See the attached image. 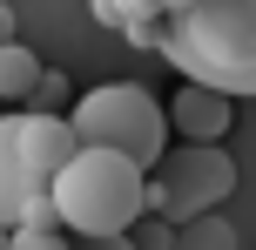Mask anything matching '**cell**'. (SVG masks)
<instances>
[{
	"mask_svg": "<svg viewBox=\"0 0 256 250\" xmlns=\"http://www.w3.org/2000/svg\"><path fill=\"white\" fill-rule=\"evenodd\" d=\"M102 27L162 54L182 81L256 95V0H88Z\"/></svg>",
	"mask_w": 256,
	"mask_h": 250,
	"instance_id": "cell-1",
	"label": "cell"
},
{
	"mask_svg": "<svg viewBox=\"0 0 256 250\" xmlns=\"http://www.w3.org/2000/svg\"><path fill=\"white\" fill-rule=\"evenodd\" d=\"M68 237H128L148 216V176L115 149H74L48 183Z\"/></svg>",
	"mask_w": 256,
	"mask_h": 250,
	"instance_id": "cell-2",
	"label": "cell"
},
{
	"mask_svg": "<svg viewBox=\"0 0 256 250\" xmlns=\"http://www.w3.org/2000/svg\"><path fill=\"white\" fill-rule=\"evenodd\" d=\"M68 129H74L81 149H115L142 176L168 156V115H162V102H155L142 81H102V88L74 95Z\"/></svg>",
	"mask_w": 256,
	"mask_h": 250,
	"instance_id": "cell-3",
	"label": "cell"
},
{
	"mask_svg": "<svg viewBox=\"0 0 256 250\" xmlns=\"http://www.w3.org/2000/svg\"><path fill=\"white\" fill-rule=\"evenodd\" d=\"M230 189H236V156L230 149L222 142H182L148 169V216L182 230L196 216H209L216 203H230Z\"/></svg>",
	"mask_w": 256,
	"mask_h": 250,
	"instance_id": "cell-4",
	"label": "cell"
},
{
	"mask_svg": "<svg viewBox=\"0 0 256 250\" xmlns=\"http://www.w3.org/2000/svg\"><path fill=\"white\" fill-rule=\"evenodd\" d=\"M162 115H168V135H182V142H222L230 122H236V95L202 88V81H182Z\"/></svg>",
	"mask_w": 256,
	"mask_h": 250,
	"instance_id": "cell-5",
	"label": "cell"
},
{
	"mask_svg": "<svg viewBox=\"0 0 256 250\" xmlns=\"http://www.w3.org/2000/svg\"><path fill=\"white\" fill-rule=\"evenodd\" d=\"M74 149L81 142H74V129H68V115H34V108L20 115V162H27V183L34 189H48Z\"/></svg>",
	"mask_w": 256,
	"mask_h": 250,
	"instance_id": "cell-6",
	"label": "cell"
},
{
	"mask_svg": "<svg viewBox=\"0 0 256 250\" xmlns=\"http://www.w3.org/2000/svg\"><path fill=\"white\" fill-rule=\"evenodd\" d=\"M27 196H34V183H27V162H20V115H0V230L20 223Z\"/></svg>",
	"mask_w": 256,
	"mask_h": 250,
	"instance_id": "cell-7",
	"label": "cell"
},
{
	"mask_svg": "<svg viewBox=\"0 0 256 250\" xmlns=\"http://www.w3.org/2000/svg\"><path fill=\"white\" fill-rule=\"evenodd\" d=\"M34 81H40V61H34V48L7 41V48H0V102H27V95H34Z\"/></svg>",
	"mask_w": 256,
	"mask_h": 250,
	"instance_id": "cell-8",
	"label": "cell"
},
{
	"mask_svg": "<svg viewBox=\"0 0 256 250\" xmlns=\"http://www.w3.org/2000/svg\"><path fill=\"white\" fill-rule=\"evenodd\" d=\"M176 250H236V230L222 223L216 210H209V216H196V223H182V230H176Z\"/></svg>",
	"mask_w": 256,
	"mask_h": 250,
	"instance_id": "cell-9",
	"label": "cell"
},
{
	"mask_svg": "<svg viewBox=\"0 0 256 250\" xmlns=\"http://www.w3.org/2000/svg\"><path fill=\"white\" fill-rule=\"evenodd\" d=\"M27 108H34V115H68V108H74V88H68V75H54V68H40L34 95H27Z\"/></svg>",
	"mask_w": 256,
	"mask_h": 250,
	"instance_id": "cell-10",
	"label": "cell"
},
{
	"mask_svg": "<svg viewBox=\"0 0 256 250\" xmlns=\"http://www.w3.org/2000/svg\"><path fill=\"white\" fill-rule=\"evenodd\" d=\"M14 230H61V210H54L48 189H34V196L20 203V223H14Z\"/></svg>",
	"mask_w": 256,
	"mask_h": 250,
	"instance_id": "cell-11",
	"label": "cell"
},
{
	"mask_svg": "<svg viewBox=\"0 0 256 250\" xmlns=\"http://www.w3.org/2000/svg\"><path fill=\"white\" fill-rule=\"evenodd\" d=\"M128 243H135V250H176V223H162V216H142V223L128 230Z\"/></svg>",
	"mask_w": 256,
	"mask_h": 250,
	"instance_id": "cell-12",
	"label": "cell"
},
{
	"mask_svg": "<svg viewBox=\"0 0 256 250\" xmlns=\"http://www.w3.org/2000/svg\"><path fill=\"white\" fill-rule=\"evenodd\" d=\"M81 250H135L128 237H81Z\"/></svg>",
	"mask_w": 256,
	"mask_h": 250,
	"instance_id": "cell-13",
	"label": "cell"
},
{
	"mask_svg": "<svg viewBox=\"0 0 256 250\" xmlns=\"http://www.w3.org/2000/svg\"><path fill=\"white\" fill-rule=\"evenodd\" d=\"M7 41H14V7L0 0V48H7Z\"/></svg>",
	"mask_w": 256,
	"mask_h": 250,
	"instance_id": "cell-14",
	"label": "cell"
},
{
	"mask_svg": "<svg viewBox=\"0 0 256 250\" xmlns=\"http://www.w3.org/2000/svg\"><path fill=\"white\" fill-rule=\"evenodd\" d=\"M0 250H7V230H0Z\"/></svg>",
	"mask_w": 256,
	"mask_h": 250,
	"instance_id": "cell-15",
	"label": "cell"
},
{
	"mask_svg": "<svg viewBox=\"0 0 256 250\" xmlns=\"http://www.w3.org/2000/svg\"><path fill=\"white\" fill-rule=\"evenodd\" d=\"M61 250H74V243H61Z\"/></svg>",
	"mask_w": 256,
	"mask_h": 250,
	"instance_id": "cell-16",
	"label": "cell"
}]
</instances>
